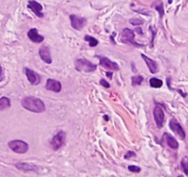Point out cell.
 Listing matches in <instances>:
<instances>
[{"label":"cell","mask_w":188,"mask_h":177,"mask_svg":"<svg viewBox=\"0 0 188 177\" xmlns=\"http://www.w3.org/2000/svg\"><path fill=\"white\" fill-rule=\"evenodd\" d=\"M25 73H26L28 81H30V83L32 85H38L40 83L41 77L36 72H34L33 70L29 69V68H25Z\"/></svg>","instance_id":"cell-12"},{"label":"cell","mask_w":188,"mask_h":177,"mask_svg":"<svg viewBox=\"0 0 188 177\" xmlns=\"http://www.w3.org/2000/svg\"><path fill=\"white\" fill-rule=\"evenodd\" d=\"M10 100L8 97L0 98V111H4L10 107Z\"/></svg>","instance_id":"cell-18"},{"label":"cell","mask_w":188,"mask_h":177,"mask_svg":"<svg viewBox=\"0 0 188 177\" xmlns=\"http://www.w3.org/2000/svg\"><path fill=\"white\" fill-rule=\"evenodd\" d=\"M144 81V78L142 76H135L132 78V85L133 86H137V85H140L142 83V81Z\"/></svg>","instance_id":"cell-23"},{"label":"cell","mask_w":188,"mask_h":177,"mask_svg":"<svg viewBox=\"0 0 188 177\" xmlns=\"http://www.w3.org/2000/svg\"><path fill=\"white\" fill-rule=\"evenodd\" d=\"M4 80V74H3V69H2V66L0 65V81H2Z\"/></svg>","instance_id":"cell-28"},{"label":"cell","mask_w":188,"mask_h":177,"mask_svg":"<svg viewBox=\"0 0 188 177\" xmlns=\"http://www.w3.org/2000/svg\"><path fill=\"white\" fill-rule=\"evenodd\" d=\"M97 57L100 59V65L103 66L104 68L110 69V70H119V66L118 65L113 61H111L110 59H108L107 57H104L102 55H97Z\"/></svg>","instance_id":"cell-9"},{"label":"cell","mask_w":188,"mask_h":177,"mask_svg":"<svg viewBox=\"0 0 188 177\" xmlns=\"http://www.w3.org/2000/svg\"><path fill=\"white\" fill-rule=\"evenodd\" d=\"M75 66L78 71L86 72V73H91L94 72L97 68V65L92 64L91 62L88 61L84 58H79L75 62Z\"/></svg>","instance_id":"cell-2"},{"label":"cell","mask_w":188,"mask_h":177,"mask_svg":"<svg viewBox=\"0 0 188 177\" xmlns=\"http://www.w3.org/2000/svg\"><path fill=\"white\" fill-rule=\"evenodd\" d=\"M121 42L124 44H133L137 47H141L143 45L137 44V42L135 41V32H133L132 30L125 28L124 29V31L121 33V38H120Z\"/></svg>","instance_id":"cell-3"},{"label":"cell","mask_w":188,"mask_h":177,"mask_svg":"<svg viewBox=\"0 0 188 177\" xmlns=\"http://www.w3.org/2000/svg\"><path fill=\"white\" fill-rule=\"evenodd\" d=\"M181 166L185 172V174L188 175V156H185L181 161Z\"/></svg>","instance_id":"cell-22"},{"label":"cell","mask_w":188,"mask_h":177,"mask_svg":"<svg viewBox=\"0 0 188 177\" xmlns=\"http://www.w3.org/2000/svg\"><path fill=\"white\" fill-rule=\"evenodd\" d=\"M169 126H170V128L177 135L179 136V138L181 139H185V133L184 131L183 128L181 127V125L177 122L176 119H171L169 123Z\"/></svg>","instance_id":"cell-7"},{"label":"cell","mask_w":188,"mask_h":177,"mask_svg":"<svg viewBox=\"0 0 188 177\" xmlns=\"http://www.w3.org/2000/svg\"><path fill=\"white\" fill-rule=\"evenodd\" d=\"M106 76H107L108 78H110V79H112V77H113V75H112L111 72H107V73H106Z\"/></svg>","instance_id":"cell-29"},{"label":"cell","mask_w":188,"mask_h":177,"mask_svg":"<svg viewBox=\"0 0 188 177\" xmlns=\"http://www.w3.org/2000/svg\"><path fill=\"white\" fill-rule=\"evenodd\" d=\"M163 140H165L167 145L169 146L170 148H171L172 149H176L179 147L177 140L171 135H170L169 133H164L163 134Z\"/></svg>","instance_id":"cell-15"},{"label":"cell","mask_w":188,"mask_h":177,"mask_svg":"<svg viewBox=\"0 0 188 177\" xmlns=\"http://www.w3.org/2000/svg\"><path fill=\"white\" fill-rule=\"evenodd\" d=\"M45 87L48 91H52L53 92H60L61 89H62V85L59 81L52 80V79H49L47 81Z\"/></svg>","instance_id":"cell-13"},{"label":"cell","mask_w":188,"mask_h":177,"mask_svg":"<svg viewBox=\"0 0 188 177\" xmlns=\"http://www.w3.org/2000/svg\"><path fill=\"white\" fill-rule=\"evenodd\" d=\"M152 6H153L154 8H156V9L159 11L160 18L163 16V14H164V9H163L162 1H161V0H156L153 4H152Z\"/></svg>","instance_id":"cell-19"},{"label":"cell","mask_w":188,"mask_h":177,"mask_svg":"<svg viewBox=\"0 0 188 177\" xmlns=\"http://www.w3.org/2000/svg\"><path fill=\"white\" fill-rule=\"evenodd\" d=\"M70 20H71V26L75 30H81L87 23V19L85 18L78 17L76 15H71Z\"/></svg>","instance_id":"cell-8"},{"label":"cell","mask_w":188,"mask_h":177,"mask_svg":"<svg viewBox=\"0 0 188 177\" xmlns=\"http://www.w3.org/2000/svg\"><path fill=\"white\" fill-rule=\"evenodd\" d=\"M178 177H184V176H183V175H179V176H178Z\"/></svg>","instance_id":"cell-32"},{"label":"cell","mask_w":188,"mask_h":177,"mask_svg":"<svg viewBox=\"0 0 188 177\" xmlns=\"http://www.w3.org/2000/svg\"><path fill=\"white\" fill-rule=\"evenodd\" d=\"M163 82L161 81V80H159L157 78H152L150 80V87L155 88V89H158V88H160L162 86Z\"/></svg>","instance_id":"cell-20"},{"label":"cell","mask_w":188,"mask_h":177,"mask_svg":"<svg viewBox=\"0 0 188 177\" xmlns=\"http://www.w3.org/2000/svg\"><path fill=\"white\" fill-rule=\"evenodd\" d=\"M104 118H105V120H108V116H107V115H105Z\"/></svg>","instance_id":"cell-31"},{"label":"cell","mask_w":188,"mask_h":177,"mask_svg":"<svg viewBox=\"0 0 188 177\" xmlns=\"http://www.w3.org/2000/svg\"><path fill=\"white\" fill-rule=\"evenodd\" d=\"M130 22L133 25H141V24H143V19H140V18H132V19H130Z\"/></svg>","instance_id":"cell-24"},{"label":"cell","mask_w":188,"mask_h":177,"mask_svg":"<svg viewBox=\"0 0 188 177\" xmlns=\"http://www.w3.org/2000/svg\"><path fill=\"white\" fill-rule=\"evenodd\" d=\"M84 39H85V41H87L89 43V46H91V47H95L99 44V41L97 39H95L94 37H91L89 35H86L85 37H84Z\"/></svg>","instance_id":"cell-21"},{"label":"cell","mask_w":188,"mask_h":177,"mask_svg":"<svg viewBox=\"0 0 188 177\" xmlns=\"http://www.w3.org/2000/svg\"><path fill=\"white\" fill-rule=\"evenodd\" d=\"M100 83H101V85L103 86L104 88H109V87H110V84H109L106 81H104V80H101Z\"/></svg>","instance_id":"cell-27"},{"label":"cell","mask_w":188,"mask_h":177,"mask_svg":"<svg viewBox=\"0 0 188 177\" xmlns=\"http://www.w3.org/2000/svg\"><path fill=\"white\" fill-rule=\"evenodd\" d=\"M153 115L154 119H155V122H156L158 128H162L163 123H164V120H165V115H164L163 110H162L160 106L157 105V106L154 108Z\"/></svg>","instance_id":"cell-6"},{"label":"cell","mask_w":188,"mask_h":177,"mask_svg":"<svg viewBox=\"0 0 188 177\" xmlns=\"http://www.w3.org/2000/svg\"><path fill=\"white\" fill-rule=\"evenodd\" d=\"M8 147L10 148L11 150H13L16 153H19V154L26 153L29 149V145L25 141H22L19 139L10 141L8 143Z\"/></svg>","instance_id":"cell-4"},{"label":"cell","mask_w":188,"mask_h":177,"mask_svg":"<svg viewBox=\"0 0 188 177\" xmlns=\"http://www.w3.org/2000/svg\"><path fill=\"white\" fill-rule=\"evenodd\" d=\"M39 55L43 61H44L46 64H51L52 58L51 55H50V49L48 46H46V45L41 46L39 49Z\"/></svg>","instance_id":"cell-11"},{"label":"cell","mask_w":188,"mask_h":177,"mask_svg":"<svg viewBox=\"0 0 188 177\" xmlns=\"http://www.w3.org/2000/svg\"><path fill=\"white\" fill-rule=\"evenodd\" d=\"M28 8L34 13L35 15L39 18H43V13L42 12L43 10V6L36 2L34 0H30L29 3H28Z\"/></svg>","instance_id":"cell-10"},{"label":"cell","mask_w":188,"mask_h":177,"mask_svg":"<svg viewBox=\"0 0 188 177\" xmlns=\"http://www.w3.org/2000/svg\"><path fill=\"white\" fill-rule=\"evenodd\" d=\"M28 37H29V39H30L32 42L36 43V44H41V43H43V40H44V37L42 36V35H40V34L38 33L37 29H31V30L28 32Z\"/></svg>","instance_id":"cell-14"},{"label":"cell","mask_w":188,"mask_h":177,"mask_svg":"<svg viewBox=\"0 0 188 177\" xmlns=\"http://www.w3.org/2000/svg\"><path fill=\"white\" fill-rule=\"evenodd\" d=\"M65 139H66V133L64 131H59L57 134H55L53 136V138H52L51 145L53 148L54 150L59 149L65 143Z\"/></svg>","instance_id":"cell-5"},{"label":"cell","mask_w":188,"mask_h":177,"mask_svg":"<svg viewBox=\"0 0 188 177\" xmlns=\"http://www.w3.org/2000/svg\"><path fill=\"white\" fill-rule=\"evenodd\" d=\"M137 32H139V34H142V33H143V32H141V29H137Z\"/></svg>","instance_id":"cell-30"},{"label":"cell","mask_w":188,"mask_h":177,"mask_svg":"<svg viewBox=\"0 0 188 177\" xmlns=\"http://www.w3.org/2000/svg\"><path fill=\"white\" fill-rule=\"evenodd\" d=\"M141 57L144 59V61L146 62V64L148 65L150 71L152 74H155V73L158 72V65H157V63H156L154 60L150 59V58L148 57V56H146L145 55H141Z\"/></svg>","instance_id":"cell-16"},{"label":"cell","mask_w":188,"mask_h":177,"mask_svg":"<svg viewBox=\"0 0 188 177\" xmlns=\"http://www.w3.org/2000/svg\"><path fill=\"white\" fill-rule=\"evenodd\" d=\"M128 170L130 172H133V173H139L141 169L137 166H135V165H130V166H128Z\"/></svg>","instance_id":"cell-25"},{"label":"cell","mask_w":188,"mask_h":177,"mask_svg":"<svg viewBox=\"0 0 188 177\" xmlns=\"http://www.w3.org/2000/svg\"><path fill=\"white\" fill-rule=\"evenodd\" d=\"M136 156V153L133 152V151H128L125 155H124V159H129L131 157H135Z\"/></svg>","instance_id":"cell-26"},{"label":"cell","mask_w":188,"mask_h":177,"mask_svg":"<svg viewBox=\"0 0 188 177\" xmlns=\"http://www.w3.org/2000/svg\"><path fill=\"white\" fill-rule=\"evenodd\" d=\"M21 104L22 106L30 111V112H33V113H43L45 111V104L44 102L38 99V98H35L33 96H28L25 97L22 102H21Z\"/></svg>","instance_id":"cell-1"},{"label":"cell","mask_w":188,"mask_h":177,"mask_svg":"<svg viewBox=\"0 0 188 177\" xmlns=\"http://www.w3.org/2000/svg\"><path fill=\"white\" fill-rule=\"evenodd\" d=\"M16 167H17L18 170H21V171H24V172H33L36 170V166L33 164H31V163H26V162H19L16 164Z\"/></svg>","instance_id":"cell-17"}]
</instances>
